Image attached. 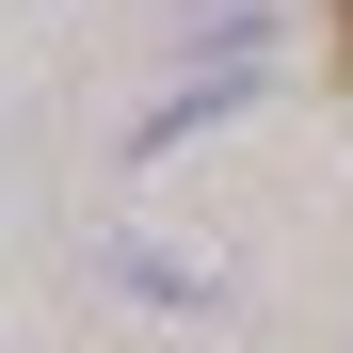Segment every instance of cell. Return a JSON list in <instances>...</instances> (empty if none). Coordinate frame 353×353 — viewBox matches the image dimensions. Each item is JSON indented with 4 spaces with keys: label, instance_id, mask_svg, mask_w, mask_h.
<instances>
[{
    "label": "cell",
    "instance_id": "obj_1",
    "mask_svg": "<svg viewBox=\"0 0 353 353\" xmlns=\"http://www.w3.org/2000/svg\"><path fill=\"white\" fill-rule=\"evenodd\" d=\"M337 81H353V0H337Z\"/></svg>",
    "mask_w": 353,
    "mask_h": 353
}]
</instances>
